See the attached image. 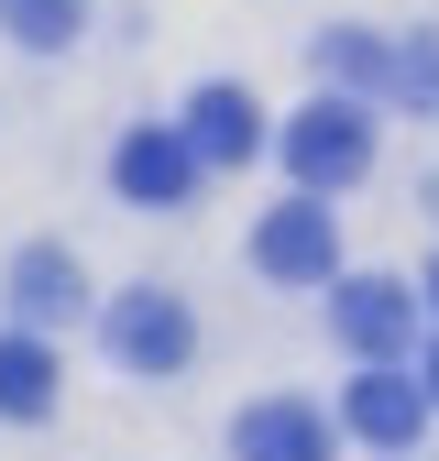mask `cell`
I'll return each instance as SVG.
<instances>
[{
	"mask_svg": "<svg viewBox=\"0 0 439 461\" xmlns=\"http://www.w3.org/2000/svg\"><path fill=\"white\" fill-rule=\"evenodd\" d=\"M373 165V110L363 99H308L286 122V176L297 187H352Z\"/></svg>",
	"mask_w": 439,
	"mask_h": 461,
	"instance_id": "cell-1",
	"label": "cell"
},
{
	"mask_svg": "<svg viewBox=\"0 0 439 461\" xmlns=\"http://www.w3.org/2000/svg\"><path fill=\"white\" fill-rule=\"evenodd\" d=\"M99 340H110V363H121V374H176V363L198 352V330H187V308L165 297V285H132V297H110Z\"/></svg>",
	"mask_w": 439,
	"mask_h": 461,
	"instance_id": "cell-2",
	"label": "cell"
},
{
	"mask_svg": "<svg viewBox=\"0 0 439 461\" xmlns=\"http://www.w3.org/2000/svg\"><path fill=\"white\" fill-rule=\"evenodd\" d=\"M253 264L274 285H329V275H341V230H329V209H308V187H297V209H274L253 230Z\"/></svg>",
	"mask_w": 439,
	"mask_h": 461,
	"instance_id": "cell-3",
	"label": "cell"
},
{
	"mask_svg": "<svg viewBox=\"0 0 439 461\" xmlns=\"http://www.w3.org/2000/svg\"><path fill=\"white\" fill-rule=\"evenodd\" d=\"M407 330H417V297H407L396 275H352V285H341V340H352L363 363H396Z\"/></svg>",
	"mask_w": 439,
	"mask_h": 461,
	"instance_id": "cell-4",
	"label": "cell"
},
{
	"mask_svg": "<svg viewBox=\"0 0 439 461\" xmlns=\"http://www.w3.org/2000/svg\"><path fill=\"white\" fill-rule=\"evenodd\" d=\"M110 176H121V198H132V209H187L198 154H187V132H132L121 154H110Z\"/></svg>",
	"mask_w": 439,
	"mask_h": 461,
	"instance_id": "cell-5",
	"label": "cell"
},
{
	"mask_svg": "<svg viewBox=\"0 0 439 461\" xmlns=\"http://www.w3.org/2000/svg\"><path fill=\"white\" fill-rule=\"evenodd\" d=\"M341 418H352V429H363L384 461H396V450L428 429V384H407L396 363H363V384H352V407H341Z\"/></svg>",
	"mask_w": 439,
	"mask_h": 461,
	"instance_id": "cell-6",
	"label": "cell"
},
{
	"mask_svg": "<svg viewBox=\"0 0 439 461\" xmlns=\"http://www.w3.org/2000/svg\"><path fill=\"white\" fill-rule=\"evenodd\" d=\"M242 461H329V418L308 395H264L242 407Z\"/></svg>",
	"mask_w": 439,
	"mask_h": 461,
	"instance_id": "cell-7",
	"label": "cell"
},
{
	"mask_svg": "<svg viewBox=\"0 0 439 461\" xmlns=\"http://www.w3.org/2000/svg\"><path fill=\"white\" fill-rule=\"evenodd\" d=\"M253 143H264V122H253V99H242V88H198V99H187V154H198V176H209V165L231 176Z\"/></svg>",
	"mask_w": 439,
	"mask_h": 461,
	"instance_id": "cell-8",
	"label": "cell"
},
{
	"mask_svg": "<svg viewBox=\"0 0 439 461\" xmlns=\"http://www.w3.org/2000/svg\"><path fill=\"white\" fill-rule=\"evenodd\" d=\"M12 308H22V319H44V330H55V319H77V308H88L77 253H55V242H44V253H22V264H12Z\"/></svg>",
	"mask_w": 439,
	"mask_h": 461,
	"instance_id": "cell-9",
	"label": "cell"
},
{
	"mask_svg": "<svg viewBox=\"0 0 439 461\" xmlns=\"http://www.w3.org/2000/svg\"><path fill=\"white\" fill-rule=\"evenodd\" d=\"M44 407H55V352L33 330H12L0 340V418H44Z\"/></svg>",
	"mask_w": 439,
	"mask_h": 461,
	"instance_id": "cell-10",
	"label": "cell"
},
{
	"mask_svg": "<svg viewBox=\"0 0 439 461\" xmlns=\"http://www.w3.org/2000/svg\"><path fill=\"white\" fill-rule=\"evenodd\" d=\"M0 33L55 55V44H77V0H0Z\"/></svg>",
	"mask_w": 439,
	"mask_h": 461,
	"instance_id": "cell-11",
	"label": "cell"
},
{
	"mask_svg": "<svg viewBox=\"0 0 439 461\" xmlns=\"http://www.w3.org/2000/svg\"><path fill=\"white\" fill-rule=\"evenodd\" d=\"M384 88H396V99H417V110H439V33H417V44H396V55H384Z\"/></svg>",
	"mask_w": 439,
	"mask_h": 461,
	"instance_id": "cell-12",
	"label": "cell"
},
{
	"mask_svg": "<svg viewBox=\"0 0 439 461\" xmlns=\"http://www.w3.org/2000/svg\"><path fill=\"white\" fill-rule=\"evenodd\" d=\"M318 55H329V67H341V77H363V88H384V44H363V33H329Z\"/></svg>",
	"mask_w": 439,
	"mask_h": 461,
	"instance_id": "cell-13",
	"label": "cell"
},
{
	"mask_svg": "<svg viewBox=\"0 0 439 461\" xmlns=\"http://www.w3.org/2000/svg\"><path fill=\"white\" fill-rule=\"evenodd\" d=\"M417 384H428V407H439V352H428V374H417Z\"/></svg>",
	"mask_w": 439,
	"mask_h": 461,
	"instance_id": "cell-14",
	"label": "cell"
},
{
	"mask_svg": "<svg viewBox=\"0 0 439 461\" xmlns=\"http://www.w3.org/2000/svg\"><path fill=\"white\" fill-rule=\"evenodd\" d=\"M428 308H439V275H428Z\"/></svg>",
	"mask_w": 439,
	"mask_h": 461,
	"instance_id": "cell-15",
	"label": "cell"
}]
</instances>
